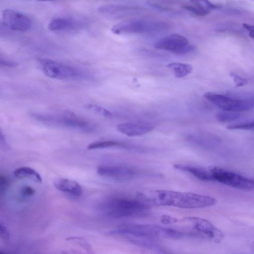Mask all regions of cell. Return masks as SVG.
<instances>
[{
  "label": "cell",
  "instance_id": "5bb4252c",
  "mask_svg": "<svg viewBox=\"0 0 254 254\" xmlns=\"http://www.w3.org/2000/svg\"><path fill=\"white\" fill-rule=\"evenodd\" d=\"M187 139L202 147L211 148L219 142V139L214 135L207 133L198 132L190 135Z\"/></svg>",
  "mask_w": 254,
  "mask_h": 254
},
{
  "label": "cell",
  "instance_id": "83f0119b",
  "mask_svg": "<svg viewBox=\"0 0 254 254\" xmlns=\"http://www.w3.org/2000/svg\"><path fill=\"white\" fill-rule=\"evenodd\" d=\"M35 190L30 186H24L20 190L21 194L24 197H30L35 194Z\"/></svg>",
  "mask_w": 254,
  "mask_h": 254
},
{
  "label": "cell",
  "instance_id": "d590c367",
  "mask_svg": "<svg viewBox=\"0 0 254 254\" xmlns=\"http://www.w3.org/2000/svg\"><path fill=\"white\" fill-rule=\"evenodd\" d=\"M1 253H2V252L1 251H0V254H1Z\"/></svg>",
  "mask_w": 254,
  "mask_h": 254
},
{
  "label": "cell",
  "instance_id": "cb8c5ba5",
  "mask_svg": "<svg viewBox=\"0 0 254 254\" xmlns=\"http://www.w3.org/2000/svg\"><path fill=\"white\" fill-rule=\"evenodd\" d=\"M227 128L229 129L254 130V123L253 122L234 124L229 125Z\"/></svg>",
  "mask_w": 254,
  "mask_h": 254
},
{
  "label": "cell",
  "instance_id": "3957f363",
  "mask_svg": "<svg viewBox=\"0 0 254 254\" xmlns=\"http://www.w3.org/2000/svg\"><path fill=\"white\" fill-rule=\"evenodd\" d=\"M148 204L144 201L127 198H115L107 202L104 206L106 215L114 218L142 216L148 214Z\"/></svg>",
  "mask_w": 254,
  "mask_h": 254
},
{
  "label": "cell",
  "instance_id": "f546056e",
  "mask_svg": "<svg viewBox=\"0 0 254 254\" xmlns=\"http://www.w3.org/2000/svg\"><path fill=\"white\" fill-rule=\"evenodd\" d=\"M160 220L163 224L165 225L174 224L179 221L176 218L167 215H162Z\"/></svg>",
  "mask_w": 254,
  "mask_h": 254
},
{
  "label": "cell",
  "instance_id": "4316f807",
  "mask_svg": "<svg viewBox=\"0 0 254 254\" xmlns=\"http://www.w3.org/2000/svg\"><path fill=\"white\" fill-rule=\"evenodd\" d=\"M230 75L235 82L236 87L242 86L248 83L247 79L239 76L235 72H231Z\"/></svg>",
  "mask_w": 254,
  "mask_h": 254
},
{
  "label": "cell",
  "instance_id": "ffe728a7",
  "mask_svg": "<svg viewBox=\"0 0 254 254\" xmlns=\"http://www.w3.org/2000/svg\"><path fill=\"white\" fill-rule=\"evenodd\" d=\"M130 7L117 4H106L98 7V10L105 14H117L120 13L131 11Z\"/></svg>",
  "mask_w": 254,
  "mask_h": 254
},
{
  "label": "cell",
  "instance_id": "30bf717a",
  "mask_svg": "<svg viewBox=\"0 0 254 254\" xmlns=\"http://www.w3.org/2000/svg\"><path fill=\"white\" fill-rule=\"evenodd\" d=\"M2 18L3 24L13 30L26 31L31 26V20L28 16L11 9L3 10Z\"/></svg>",
  "mask_w": 254,
  "mask_h": 254
},
{
  "label": "cell",
  "instance_id": "2e32d148",
  "mask_svg": "<svg viewBox=\"0 0 254 254\" xmlns=\"http://www.w3.org/2000/svg\"><path fill=\"white\" fill-rule=\"evenodd\" d=\"M14 175L18 178H28L39 183L42 182L40 174L29 167H21L16 169L14 171Z\"/></svg>",
  "mask_w": 254,
  "mask_h": 254
},
{
  "label": "cell",
  "instance_id": "7a4b0ae2",
  "mask_svg": "<svg viewBox=\"0 0 254 254\" xmlns=\"http://www.w3.org/2000/svg\"><path fill=\"white\" fill-rule=\"evenodd\" d=\"M110 233L126 237L131 242L137 240H156L159 238L179 239L183 236L181 231L173 228L155 224L136 223L121 225Z\"/></svg>",
  "mask_w": 254,
  "mask_h": 254
},
{
  "label": "cell",
  "instance_id": "836d02e7",
  "mask_svg": "<svg viewBox=\"0 0 254 254\" xmlns=\"http://www.w3.org/2000/svg\"><path fill=\"white\" fill-rule=\"evenodd\" d=\"M243 26L249 32L254 31V26L253 25L245 23L243 24Z\"/></svg>",
  "mask_w": 254,
  "mask_h": 254
},
{
  "label": "cell",
  "instance_id": "ba28073f",
  "mask_svg": "<svg viewBox=\"0 0 254 254\" xmlns=\"http://www.w3.org/2000/svg\"><path fill=\"white\" fill-rule=\"evenodd\" d=\"M154 47L178 55L187 54L194 50V47L189 44L188 39L179 34H172L161 38L155 42Z\"/></svg>",
  "mask_w": 254,
  "mask_h": 254
},
{
  "label": "cell",
  "instance_id": "d6986e66",
  "mask_svg": "<svg viewBox=\"0 0 254 254\" xmlns=\"http://www.w3.org/2000/svg\"><path fill=\"white\" fill-rule=\"evenodd\" d=\"M74 23L70 19L57 18L50 21L48 24V28L51 31H64L69 30L73 28Z\"/></svg>",
  "mask_w": 254,
  "mask_h": 254
},
{
  "label": "cell",
  "instance_id": "9c48e42d",
  "mask_svg": "<svg viewBox=\"0 0 254 254\" xmlns=\"http://www.w3.org/2000/svg\"><path fill=\"white\" fill-rule=\"evenodd\" d=\"M37 61L44 74L49 77L65 79L78 74L75 69L63 64L45 58H38Z\"/></svg>",
  "mask_w": 254,
  "mask_h": 254
},
{
  "label": "cell",
  "instance_id": "ac0fdd59",
  "mask_svg": "<svg viewBox=\"0 0 254 254\" xmlns=\"http://www.w3.org/2000/svg\"><path fill=\"white\" fill-rule=\"evenodd\" d=\"M167 67L177 78L184 77L192 72V66L188 64L174 62L169 64Z\"/></svg>",
  "mask_w": 254,
  "mask_h": 254
},
{
  "label": "cell",
  "instance_id": "8992f818",
  "mask_svg": "<svg viewBox=\"0 0 254 254\" xmlns=\"http://www.w3.org/2000/svg\"><path fill=\"white\" fill-rule=\"evenodd\" d=\"M210 171L212 181L241 190H251L254 189L253 179L218 167L212 168Z\"/></svg>",
  "mask_w": 254,
  "mask_h": 254
},
{
  "label": "cell",
  "instance_id": "6da1fadb",
  "mask_svg": "<svg viewBox=\"0 0 254 254\" xmlns=\"http://www.w3.org/2000/svg\"><path fill=\"white\" fill-rule=\"evenodd\" d=\"M141 200L159 206L182 208H199L212 206L217 201L213 197L197 193L158 190L138 194Z\"/></svg>",
  "mask_w": 254,
  "mask_h": 254
},
{
  "label": "cell",
  "instance_id": "44dd1931",
  "mask_svg": "<svg viewBox=\"0 0 254 254\" xmlns=\"http://www.w3.org/2000/svg\"><path fill=\"white\" fill-rule=\"evenodd\" d=\"M124 146V145L122 143L115 141L108 140L97 141L91 143L88 145L87 148L88 149L93 150L97 149H103L114 146Z\"/></svg>",
  "mask_w": 254,
  "mask_h": 254
},
{
  "label": "cell",
  "instance_id": "e0dca14e",
  "mask_svg": "<svg viewBox=\"0 0 254 254\" xmlns=\"http://www.w3.org/2000/svg\"><path fill=\"white\" fill-rule=\"evenodd\" d=\"M60 121L64 126L75 128L85 129L88 128L89 126L87 121L73 114L63 117Z\"/></svg>",
  "mask_w": 254,
  "mask_h": 254
},
{
  "label": "cell",
  "instance_id": "603a6c76",
  "mask_svg": "<svg viewBox=\"0 0 254 254\" xmlns=\"http://www.w3.org/2000/svg\"><path fill=\"white\" fill-rule=\"evenodd\" d=\"M190 1L194 4L195 6L209 12L211 10L219 7L218 5L211 2L209 0H190Z\"/></svg>",
  "mask_w": 254,
  "mask_h": 254
},
{
  "label": "cell",
  "instance_id": "7c38bea8",
  "mask_svg": "<svg viewBox=\"0 0 254 254\" xmlns=\"http://www.w3.org/2000/svg\"><path fill=\"white\" fill-rule=\"evenodd\" d=\"M56 189L74 197L80 196L83 192L81 186L76 182L66 178H58L54 183Z\"/></svg>",
  "mask_w": 254,
  "mask_h": 254
},
{
  "label": "cell",
  "instance_id": "277c9868",
  "mask_svg": "<svg viewBox=\"0 0 254 254\" xmlns=\"http://www.w3.org/2000/svg\"><path fill=\"white\" fill-rule=\"evenodd\" d=\"M168 28L167 23L156 20H130L114 25L112 32L116 34L143 33L160 31Z\"/></svg>",
  "mask_w": 254,
  "mask_h": 254
},
{
  "label": "cell",
  "instance_id": "d6a6232c",
  "mask_svg": "<svg viewBox=\"0 0 254 254\" xmlns=\"http://www.w3.org/2000/svg\"><path fill=\"white\" fill-rule=\"evenodd\" d=\"M0 146L2 147L6 148L7 147V144L5 136L0 129Z\"/></svg>",
  "mask_w": 254,
  "mask_h": 254
},
{
  "label": "cell",
  "instance_id": "7402d4cb",
  "mask_svg": "<svg viewBox=\"0 0 254 254\" xmlns=\"http://www.w3.org/2000/svg\"><path fill=\"white\" fill-rule=\"evenodd\" d=\"M240 117V115L236 112L224 111L216 115L217 120L221 123H225L234 121Z\"/></svg>",
  "mask_w": 254,
  "mask_h": 254
},
{
  "label": "cell",
  "instance_id": "8fae6325",
  "mask_svg": "<svg viewBox=\"0 0 254 254\" xmlns=\"http://www.w3.org/2000/svg\"><path fill=\"white\" fill-rule=\"evenodd\" d=\"M97 173L104 177L120 181L131 179L134 172L131 168L121 166H100L97 170Z\"/></svg>",
  "mask_w": 254,
  "mask_h": 254
},
{
  "label": "cell",
  "instance_id": "d4e9b609",
  "mask_svg": "<svg viewBox=\"0 0 254 254\" xmlns=\"http://www.w3.org/2000/svg\"><path fill=\"white\" fill-rule=\"evenodd\" d=\"M88 109H90L95 112L103 116L106 117H112L113 114L109 111L106 110L103 107L95 105H88L86 106Z\"/></svg>",
  "mask_w": 254,
  "mask_h": 254
},
{
  "label": "cell",
  "instance_id": "4fadbf2b",
  "mask_svg": "<svg viewBox=\"0 0 254 254\" xmlns=\"http://www.w3.org/2000/svg\"><path fill=\"white\" fill-rule=\"evenodd\" d=\"M117 130L128 136H136L144 134L151 131L154 127L150 125L124 123L118 124Z\"/></svg>",
  "mask_w": 254,
  "mask_h": 254
},
{
  "label": "cell",
  "instance_id": "4dcf8cb0",
  "mask_svg": "<svg viewBox=\"0 0 254 254\" xmlns=\"http://www.w3.org/2000/svg\"><path fill=\"white\" fill-rule=\"evenodd\" d=\"M10 237L8 230L2 224H0V239L7 241Z\"/></svg>",
  "mask_w": 254,
  "mask_h": 254
},
{
  "label": "cell",
  "instance_id": "52a82bcc",
  "mask_svg": "<svg viewBox=\"0 0 254 254\" xmlns=\"http://www.w3.org/2000/svg\"><path fill=\"white\" fill-rule=\"evenodd\" d=\"M182 222L190 226L194 232L200 238H207L217 243L220 242L224 238L223 233L204 218L190 216L182 219Z\"/></svg>",
  "mask_w": 254,
  "mask_h": 254
},
{
  "label": "cell",
  "instance_id": "e575fe53",
  "mask_svg": "<svg viewBox=\"0 0 254 254\" xmlns=\"http://www.w3.org/2000/svg\"><path fill=\"white\" fill-rule=\"evenodd\" d=\"M249 35L252 39L254 38V31L249 32Z\"/></svg>",
  "mask_w": 254,
  "mask_h": 254
},
{
  "label": "cell",
  "instance_id": "f1b7e54d",
  "mask_svg": "<svg viewBox=\"0 0 254 254\" xmlns=\"http://www.w3.org/2000/svg\"><path fill=\"white\" fill-rule=\"evenodd\" d=\"M16 65V62L5 58L0 53V66L14 67Z\"/></svg>",
  "mask_w": 254,
  "mask_h": 254
},
{
  "label": "cell",
  "instance_id": "9a60e30c",
  "mask_svg": "<svg viewBox=\"0 0 254 254\" xmlns=\"http://www.w3.org/2000/svg\"><path fill=\"white\" fill-rule=\"evenodd\" d=\"M174 167L177 170L190 173L201 181H212L210 171L204 169L178 164L174 165Z\"/></svg>",
  "mask_w": 254,
  "mask_h": 254
},
{
  "label": "cell",
  "instance_id": "5b68a950",
  "mask_svg": "<svg viewBox=\"0 0 254 254\" xmlns=\"http://www.w3.org/2000/svg\"><path fill=\"white\" fill-rule=\"evenodd\" d=\"M204 97L209 102L224 111L241 112L253 109L254 101L251 99H235L215 93L207 92Z\"/></svg>",
  "mask_w": 254,
  "mask_h": 254
},
{
  "label": "cell",
  "instance_id": "1f68e13d",
  "mask_svg": "<svg viewBox=\"0 0 254 254\" xmlns=\"http://www.w3.org/2000/svg\"><path fill=\"white\" fill-rule=\"evenodd\" d=\"M9 185V182L4 176L0 175V191L4 190Z\"/></svg>",
  "mask_w": 254,
  "mask_h": 254
},
{
  "label": "cell",
  "instance_id": "484cf974",
  "mask_svg": "<svg viewBox=\"0 0 254 254\" xmlns=\"http://www.w3.org/2000/svg\"><path fill=\"white\" fill-rule=\"evenodd\" d=\"M184 7L187 10L189 11L193 14L197 16H205L209 14L210 12L193 5H186L184 6Z\"/></svg>",
  "mask_w": 254,
  "mask_h": 254
},
{
  "label": "cell",
  "instance_id": "8d00e7d4",
  "mask_svg": "<svg viewBox=\"0 0 254 254\" xmlns=\"http://www.w3.org/2000/svg\"></svg>",
  "mask_w": 254,
  "mask_h": 254
}]
</instances>
